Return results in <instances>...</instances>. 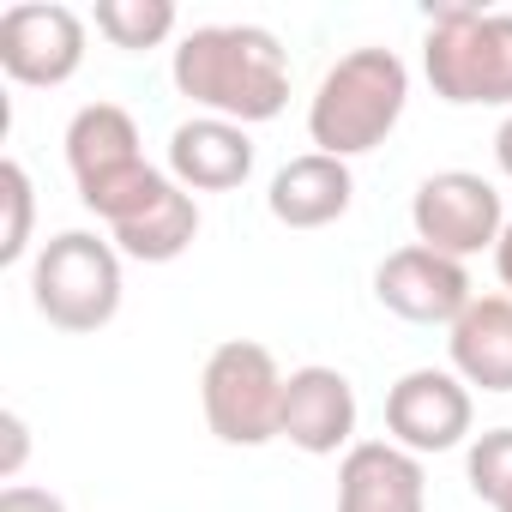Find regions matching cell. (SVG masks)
Returning <instances> with one entry per match:
<instances>
[{
    "label": "cell",
    "instance_id": "cb8c5ba5",
    "mask_svg": "<svg viewBox=\"0 0 512 512\" xmlns=\"http://www.w3.org/2000/svg\"><path fill=\"white\" fill-rule=\"evenodd\" d=\"M500 512H512V500H506V506H500Z\"/></svg>",
    "mask_w": 512,
    "mask_h": 512
},
{
    "label": "cell",
    "instance_id": "3957f363",
    "mask_svg": "<svg viewBox=\"0 0 512 512\" xmlns=\"http://www.w3.org/2000/svg\"><path fill=\"white\" fill-rule=\"evenodd\" d=\"M422 73L452 109H506L512 115V13L434 7L422 37Z\"/></svg>",
    "mask_w": 512,
    "mask_h": 512
},
{
    "label": "cell",
    "instance_id": "5bb4252c",
    "mask_svg": "<svg viewBox=\"0 0 512 512\" xmlns=\"http://www.w3.org/2000/svg\"><path fill=\"white\" fill-rule=\"evenodd\" d=\"M452 374L476 392H512V296H476L452 332Z\"/></svg>",
    "mask_w": 512,
    "mask_h": 512
},
{
    "label": "cell",
    "instance_id": "44dd1931",
    "mask_svg": "<svg viewBox=\"0 0 512 512\" xmlns=\"http://www.w3.org/2000/svg\"><path fill=\"white\" fill-rule=\"evenodd\" d=\"M0 512H67V500H61V494H49V488L13 482L7 494H0Z\"/></svg>",
    "mask_w": 512,
    "mask_h": 512
},
{
    "label": "cell",
    "instance_id": "e0dca14e",
    "mask_svg": "<svg viewBox=\"0 0 512 512\" xmlns=\"http://www.w3.org/2000/svg\"><path fill=\"white\" fill-rule=\"evenodd\" d=\"M91 25L115 43V49H157V43H169V31H175V0H97V13H91Z\"/></svg>",
    "mask_w": 512,
    "mask_h": 512
},
{
    "label": "cell",
    "instance_id": "7a4b0ae2",
    "mask_svg": "<svg viewBox=\"0 0 512 512\" xmlns=\"http://www.w3.org/2000/svg\"><path fill=\"white\" fill-rule=\"evenodd\" d=\"M410 103V67L392 49H350L338 67H326L314 103H308V139L326 157H362L392 139Z\"/></svg>",
    "mask_w": 512,
    "mask_h": 512
},
{
    "label": "cell",
    "instance_id": "9c48e42d",
    "mask_svg": "<svg viewBox=\"0 0 512 512\" xmlns=\"http://www.w3.org/2000/svg\"><path fill=\"white\" fill-rule=\"evenodd\" d=\"M476 404L470 386L452 368H410L392 392H386V428L404 452H452L470 440Z\"/></svg>",
    "mask_w": 512,
    "mask_h": 512
},
{
    "label": "cell",
    "instance_id": "ba28073f",
    "mask_svg": "<svg viewBox=\"0 0 512 512\" xmlns=\"http://www.w3.org/2000/svg\"><path fill=\"white\" fill-rule=\"evenodd\" d=\"M374 302L410 326H446L452 332V320L476 302V290H470L464 260H446V253L410 241L374 266Z\"/></svg>",
    "mask_w": 512,
    "mask_h": 512
},
{
    "label": "cell",
    "instance_id": "8fae6325",
    "mask_svg": "<svg viewBox=\"0 0 512 512\" xmlns=\"http://www.w3.org/2000/svg\"><path fill=\"white\" fill-rule=\"evenodd\" d=\"M338 512H428L422 458L398 440H356L338 464Z\"/></svg>",
    "mask_w": 512,
    "mask_h": 512
},
{
    "label": "cell",
    "instance_id": "2e32d148",
    "mask_svg": "<svg viewBox=\"0 0 512 512\" xmlns=\"http://www.w3.org/2000/svg\"><path fill=\"white\" fill-rule=\"evenodd\" d=\"M109 241L121 247V260L169 266V260H181V253L199 241V205H193V193L169 175V187H163L139 217H127L121 229H109Z\"/></svg>",
    "mask_w": 512,
    "mask_h": 512
},
{
    "label": "cell",
    "instance_id": "7402d4cb",
    "mask_svg": "<svg viewBox=\"0 0 512 512\" xmlns=\"http://www.w3.org/2000/svg\"><path fill=\"white\" fill-rule=\"evenodd\" d=\"M494 272H500V284H506V296H512V217H506V229H500V241H494Z\"/></svg>",
    "mask_w": 512,
    "mask_h": 512
},
{
    "label": "cell",
    "instance_id": "7c38bea8",
    "mask_svg": "<svg viewBox=\"0 0 512 512\" xmlns=\"http://www.w3.org/2000/svg\"><path fill=\"white\" fill-rule=\"evenodd\" d=\"M169 175L187 193H229L253 175V139L235 121L193 115L169 133Z\"/></svg>",
    "mask_w": 512,
    "mask_h": 512
},
{
    "label": "cell",
    "instance_id": "6da1fadb",
    "mask_svg": "<svg viewBox=\"0 0 512 512\" xmlns=\"http://www.w3.org/2000/svg\"><path fill=\"white\" fill-rule=\"evenodd\" d=\"M175 91L217 121L260 127L290 103V55L266 25H199L175 49Z\"/></svg>",
    "mask_w": 512,
    "mask_h": 512
},
{
    "label": "cell",
    "instance_id": "4fadbf2b",
    "mask_svg": "<svg viewBox=\"0 0 512 512\" xmlns=\"http://www.w3.org/2000/svg\"><path fill=\"white\" fill-rule=\"evenodd\" d=\"M356 199V175L344 157H326V151H302L290 157L278 175H272V193H266V211L284 223V229H326L350 211Z\"/></svg>",
    "mask_w": 512,
    "mask_h": 512
},
{
    "label": "cell",
    "instance_id": "30bf717a",
    "mask_svg": "<svg viewBox=\"0 0 512 512\" xmlns=\"http://www.w3.org/2000/svg\"><path fill=\"white\" fill-rule=\"evenodd\" d=\"M284 440L302 446L308 458H332L356 446V386L326 368L308 362L284 380Z\"/></svg>",
    "mask_w": 512,
    "mask_h": 512
},
{
    "label": "cell",
    "instance_id": "277c9868",
    "mask_svg": "<svg viewBox=\"0 0 512 512\" xmlns=\"http://www.w3.org/2000/svg\"><path fill=\"white\" fill-rule=\"evenodd\" d=\"M31 302L55 332H103L121 314V247L91 229H61L31 260Z\"/></svg>",
    "mask_w": 512,
    "mask_h": 512
},
{
    "label": "cell",
    "instance_id": "ffe728a7",
    "mask_svg": "<svg viewBox=\"0 0 512 512\" xmlns=\"http://www.w3.org/2000/svg\"><path fill=\"white\" fill-rule=\"evenodd\" d=\"M0 434H7V452H0V476H19L25 470V452H31V428H25V416L19 410H0Z\"/></svg>",
    "mask_w": 512,
    "mask_h": 512
},
{
    "label": "cell",
    "instance_id": "8992f818",
    "mask_svg": "<svg viewBox=\"0 0 512 512\" xmlns=\"http://www.w3.org/2000/svg\"><path fill=\"white\" fill-rule=\"evenodd\" d=\"M85 67V19L61 0H19L0 13V73L31 91H55Z\"/></svg>",
    "mask_w": 512,
    "mask_h": 512
},
{
    "label": "cell",
    "instance_id": "603a6c76",
    "mask_svg": "<svg viewBox=\"0 0 512 512\" xmlns=\"http://www.w3.org/2000/svg\"><path fill=\"white\" fill-rule=\"evenodd\" d=\"M494 163H500V175L512 181V115L500 121V133H494Z\"/></svg>",
    "mask_w": 512,
    "mask_h": 512
},
{
    "label": "cell",
    "instance_id": "ac0fdd59",
    "mask_svg": "<svg viewBox=\"0 0 512 512\" xmlns=\"http://www.w3.org/2000/svg\"><path fill=\"white\" fill-rule=\"evenodd\" d=\"M464 476H470V494L500 512V506L512 500V428L476 434L470 452H464Z\"/></svg>",
    "mask_w": 512,
    "mask_h": 512
},
{
    "label": "cell",
    "instance_id": "52a82bcc",
    "mask_svg": "<svg viewBox=\"0 0 512 512\" xmlns=\"http://www.w3.org/2000/svg\"><path fill=\"white\" fill-rule=\"evenodd\" d=\"M410 223H416V241L446 253V260H470V253L494 247L500 229H506V211H500V193L494 181L470 175V169H440L416 187L410 199Z\"/></svg>",
    "mask_w": 512,
    "mask_h": 512
},
{
    "label": "cell",
    "instance_id": "9a60e30c",
    "mask_svg": "<svg viewBox=\"0 0 512 512\" xmlns=\"http://www.w3.org/2000/svg\"><path fill=\"white\" fill-rule=\"evenodd\" d=\"M145 151H139V121L121 109V103H85L73 121H67V169H73V187L91 193L127 169H139Z\"/></svg>",
    "mask_w": 512,
    "mask_h": 512
},
{
    "label": "cell",
    "instance_id": "d6986e66",
    "mask_svg": "<svg viewBox=\"0 0 512 512\" xmlns=\"http://www.w3.org/2000/svg\"><path fill=\"white\" fill-rule=\"evenodd\" d=\"M0 199H7V229H0V266H19L31 253V217H37V193L19 157L0 163Z\"/></svg>",
    "mask_w": 512,
    "mask_h": 512
},
{
    "label": "cell",
    "instance_id": "5b68a950",
    "mask_svg": "<svg viewBox=\"0 0 512 512\" xmlns=\"http://www.w3.org/2000/svg\"><path fill=\"white\" fill-rule=\"evenodd\" d=\"M284 368L266 344L253 338H229L205 356L199 374V410L205 428L223 446H266L284 440Z\"/></svg>",
    "mask_w": 512,
    "mask_h": 512
}]
</instances>
